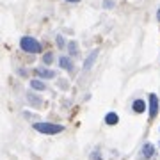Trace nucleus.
Here are the masks:
<instances>
[{"label": "nucleus", "instance_id": "11", "mask_svg": "<svg viewBox=\"0 0 160 160\" xmlns=\"http://www.w3.org/2000/svg\"><path fill=\"white\" fill-rule=\"evenodd\" d=\"M68 50H69L71 55H77V43H75V41H69L68 43Z\"/></svg>", "mask_w": 160, "mask_h": 160}, {"label": "nucleus", "instance_id": "15", "mask_svg": "<svg viewBox=\"0 0 160 160\" xmlns=\"http://www.w3.org/2000/svg\"><path fill=\"white\" fill-rule=\"evenodd\" d=\"M157 18H158V22H160V9L157 11Z\"/></svg>", "mask_w": 160, "mask_h": 160}, {"label": "nucleus", "instance_id": "10", "mask_svg": "<svg viewBox=\"0 0 160 160\" xmlns=\"http://www.w3.org/2000/svg\"><path fill=\"white\" fill-rule=\"evenodd\" d=\"M96 55H98V52H91V55H89V57L86 59V62H84V68L86 69H89L92 66V62H94V61H96Z\"/></svg>", "mask_w": 160, "mask_h": 160}, {"label": "nucleus", "instance_id": "6", "mask_svg": "<svg viewBox=\"0 0 160 160\" xmlns=\"http://www.w3.org/2000/svg\"><path fill=\"white\" fill-rule=\"evenodd\" d=\"M36 75H38V77H41V78H53V77H55V73H53V71L45 69V68H36Z\"/></svg>", "mask_w": 160, "mask_h": 160}, {"label": "nucleus", "instance_id": "9", "mask_svg": "<svg viewBox=\"0 0 160 160\" xmlns=\"http://www.w3.org/2000/svg\"><path fill=\"white\" fill-rule=\"evenodd\" d=\"M30 86H32V89H36V91H45L46 89L45 82H41V80H38V78L30 80Z\"/></svg>", "mask_w": 160, "mask_h": 160}, {"label": "nucleus", "instance_id": "7", "mask_svg": "<svg viewBox=\"0 0 160 160\" xmlns=\"http://www.w3.org/2000/svg\"><path fill=\"white\" fill-rule=\"evenodd\" d=\"M59 64H61V68L66 69V71H71V69H73V61H71V59H68L66 55L59 59Z\"/></svg>", "mask_w": 160, "mask_h": 160}, {"label": "nucleus", "instance_id": "8", "mask_svg": "<svg viewBox=\"0 0 160 160\" xmlns=\"http://www.w3.org/2000/svg\"><path fill=\"white\" fill-rule=\"evenodd\" d=\"M118 121H119V118H118V114H116V112H109V114L105 116V123H107V125H118Z\"/></svg>", "mask_w": 160, "mask_h": 160}, {"label": "nucleus", "instance_id": "5", "mask_svg": "<svg viewBox=\"0 0 160 160\" xmlns=\"http://www.w3.org/2000/svg\"><path fill=\"white\" fill-rule=\"evenodd\" d=\"M142 153H144V158H153L155 157V146L151 142H146L142 146Z\"/></svg>", "mask_w": 160, "mask_h": 160}, {"label": "nucleus", "instance_id": "16", "mask_svg": "<svg viewBox=\"0 0 160 160\" xmlns=\"http://www.w3.org/2000/svg\"><path fill=\"white\" fill-rule=\"evenodd\" d=\"M68 2H73V4H77V2H80V0H68Z\"/></svg>", "mask_w": 160, "mask_h": 160}, {"label": "nucleus", "instance_id": "12", "mask_svg": "<svg viewBox=\"0 0 160 160\" xmlns=\"http://www.w3.org/2000/svg\"><path fill=\"white\" fill-rule=\"evenodd\" d=\"M43 61H45V64H52V61H53V53H45V55H43Z\"/></svg>", "mask_w": 160, "mask_h": 160}, {"label": "nucleus", "instance_id": "13", "mask_svg": "<svg viewBox=\"0 0 160 160\" xmlns=\"http://www.w3.org/2000/svg\"><path fill=\"white\" fill-rule=\"evenodd\" d=\"M91 160H102V155H100L98 149H94V151L91 153Z\"/></svg>", "mask_w": 160, "mask_h": 160}, {"label": "nucleus", "instance_id": "2", "mask_svg": "<svg viewBox=\"0 0 160 160\" xmlns=\"http://www.w3.org/2000/svg\"><path fill=\"white\" fill-rule=\"evenodd\" d=\"M20 48L29 52V53H38V52H41V43L34 38H30V36H25V38L20 39Z\"/></svg>", "mask_w": 160, "mask_h": 160}, {"label": "nucleus", "instance_id": "3", "mask_svg": "<svg viewBox=\"0 0 160 160\" xmlns=\"http://www.w3.org/2000/svg\"><path fill=\"white\" fill-rule=\"evenodd\" d=\"M157 114H158V96L151 92L149 94V118L153 119V118H157Z\"/></svg>", "mask_w": 160, "mask_h": 160}, {"label": "nucleus", "instance_id": "4", "mask_svg": "<svg viewBox=\"0 0 160 160\" xmlns=\"http://www.w3.org/2000/svg\"><path fill=\"white\" fill-rule=\"evenodd\" d=\"M132 110L135 112V114H142L144 110H146V103L142 100H135V102L132 103Z\"/></svg>", "mask_w": 160, "mask_h": 160}, {"label": "nucleus", "instance_id": "14", "mask_svg": "<svg viewBox=\"0 0 160 160\" xmlns=\"http://www.w3.org/2000/svg\"><path fill=\"white\" fill-rule=\"evenodd\" d=\"M57 45L61 46V48H64V39H62V36H57Z\"/></svg>", "mask_w": 160, "mask_h": 160}, {"label": "nucleus", "instance_id": "1", "mask_svg": "<svg viewBox=\"0 0 160 160\" xmlns=\"http://www.w3.org/2000/svg\"><path fill=\"white\" fill-rule=\"evenodd\" d=\"M34 130L39 133H46V135H53V133H61L64 132L62 125H53V123H34Z\"/></svg>", "mask_w": 160, "mask_h": 160}]
</instances>
